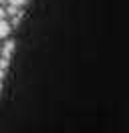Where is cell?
I'll return each instance as SVG.
<instances>
[{
    "label": "cell",
    "instance_id": "8992f818",
    "mask_svg": "<svg viewBox=\"0 0 129 133\" xmlns=\"http://www.w3.org/2000/svg\"><path fill=\"white\" fill-rule=\"evenodd\" d=\"M4 14H6V12H4V8H2V6H0V18L4 16Z\"/></svg>",
    "mask_w": 129,
    "mask_h": 133
},
{
    "label": "cell",
    "instance_id": "277c9868",
    "mask_svg": "<svg viewBox=\"0 0 129 133\" xmlns=\"http://www.w3.org/2000/svg\"><path fill=\"white\" fill-rule=\"evenodd\" d=\"M12 6H16V8H20V6H24L26 4V0H8Z\"/></svg>",
    "mask_w": 129,
    "mask_h": 133
},
{
    "label": "cell",
    "instance_id": "5b68a950",
    "mask_svg": "<svg viewBox=\"0 0 129 133\" xmlns=\"http://www.w3.org/2000/svg\"><path fill=\"white\" fill-rule=\"evenodd\" d=\"M0 69H2V71L8 69V58H0Z\"/></svg>",
    "mask_w": 129,
    "mask_h": 133
},
{
    "label": "cell",
    "instance_id": "9c48e42d",
    "mask_svg": "<svg viewBox=\"0 0 129 133\" xmlns=\"http://www.w3.org/2000/svg\"><path fill=\"white\" fill-rule=\"evenodd\" d=\"M0 2H6V0H0Z\"/></svg>",
    "mask_w": 129,
    "mask_h": 133
},
{
    "label": "cell",
    "instance_id": "3957f363",
    "mask_svg": "<svg viewBox=\"0 0 129 133\" xmlns=\"http://www.w3.org/2000/svg\"><path fill=\"white\" fill-rule=\"evenodd\" d=\"M4 12H8L10 16H16V14H18V8H16V6H12V4H10V6H8V8L4 10Z\"/></svg>",
    "mask_w": 129,
    "mask_h": 133
},
{
    "label": "cell",
    "instance_id": "7a4b0ae2",
    "mask_svg": "<svg viewBox=\"0 0 129 133\" xmlns=\"http://www.w3.org/2000/svg\"><path fill=\"white\" fill-rule=\"evenodd\" d=\"M8 34H10V24L4 18H0V38H6Z\"/></svg>",
    "mask_w": 129,
    "mask_h": 133
},
{
    "label": "cell",
    "instance_id": "ba28073f",
    "mask_svg": "<svg viewBox=\"0 0 129 133\" xmlns=\"http://www.w3.org/2000/svg\"><path fill=\"white\" fill-rule=\"evenodd\" d=\"M0 91H2V83H0Z\"/></svg>",
    "mask_w": 129,
    "mask_h": 133
},
{
    "label": "cell",
    "instance_id": "6da1fadb",
    "mask_svg": "<svg viewBox=\"0 0 129 133\" xmlns=\"http://www.w3.org/2000/svg\"><path fill=\"white\" fill-rule=\"evenodd\" d=\"M12 52H14V42L8 41L4 46H2V58H10L12 57Z\"/></svg>",
    "mask_w": 129,
    "mask_h": 133
},
{
    "label": "cell",
    "instance_id": "52a82bcc",
    "mask_svg": "<svg viewBox=\"0 0 129 133\" xmlns=\"http://www.w3.org/2000/svg\"><path fill=\"white\" fill-rule=\"evenodd\" d=\"M4 73H6V71H2V69H0V79H2V77H4Z\"/></svg>",
    "mask_w": 129,
    "mask_h": 133
}]
</instances>
